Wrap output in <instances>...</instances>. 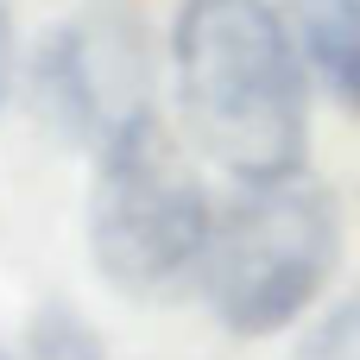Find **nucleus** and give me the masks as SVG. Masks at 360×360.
<instances>
[{"label": "nucleus", "mask_w": 360, "mask_h": 360, "mask_svg": "<svg viewBox=\"0 0 360 360\" xmlns=\"http://www.w3.org/2000/svg\"><path fill=\"white\" fill-rule=\"evenodd\" d=\"M190 146L234 184L304 171L310 89L304 51L272 0H184L171 25Z\"/></svg>", "instance_id": "f257e3e1"}, {"label": "nucleus", "mask_w": 360, "mask_h": 360, "mask_svg": "<svg viewBox=\"0 0 360 360\" xmlns=\"http://www.w3.org/2000/svg\"><path fill=\"white\" fill-rule=\"evenodd\" d=\"M342 259V209L335 196L304 177H259L240 184L209 228L196 285L228 335H278L291 329Z\"/></svg>", "instance_id": "f03ea898"}, {"label": "nucleus", "mask_w": 360, "mask_h": 360, "mask_svg": "<svg viewBox=\"0 0 360 360\" xmlns=\"http://www.w3.org/2000/svg\"><path fill=\"white\" fill-rule=\"evenodd\" d=\"M215 228V202L190 152L152 120L95 152L89 190V259L120 297H165L196 278Z\"/></svg>", "instance_id": "7ed1b4c3"}, {"label": "nucleus", "mask_w": 360, "mask_h": 360, "mask_svg": "<svg viewBox=\"0 0 360 360\" xmlns=\"http://www.w3.org/2000/svg\"><path fill=\"white\" fill-rule=\"evenodd\" d=\"M32 101L70 146H114L152 120V38L120 6H89L63 19L32 57Z\"/></svg>", "instance_id": "20e7f679"}, {"label": "nucleus", "mask_w": 360, "mask_h": 360, "mask_svg": "<svg viewBox=\"0 0 360 360\" xmlns=\"http://www.w3.org/2000/svg\"><path fill=\"white\" fill-rule=\"evenodd\" d=\"M304 63L360 114V0H278Z\"/></svg>", "instance_id": "39448f33"}, {"label": "nucleus", "mask_w": 360, "mask_h": 360, "mask_svg": "<svg viewBox=\"0 0 360 360\" xmlns=\"http://www.w3.org/2000/svg\"><path fill=\"white\" fill-rule=\"evenodd\" d=\"M19 360H108V348L95 342V329L70 310V304H44L25 329V354Z\"/></svg>", "instance_id": "423d86ee"}, {"label": "nucleus", "mask_w": 360, "mask_h": 360, "mask_svg": "<svg viewBox=\"0 0 360 360\" xmlns=\"http://www.w3.org/2000/svg\"><path fill=\"white\" fill-rule=\"evenodd\" d=\"M291 360H360V297L335 304V310L304 335V348Z\"/></svg>", "instance_id": "0eeeda50"}, {"label": "nucleus", "mask_w": 360, "mask_h": 360, "mask_svg": "<svg viewBox=\"0 0 360 360\" xmlns=\"http://www.w3.org/2000/svg\"><path fill=\"white\" fill-rule=\"evenodd\" d=\"M6 82H13V19L0 6V95H6Z\"/></svg>", "instance_id": "6e6552de"}, {"label": "nucleus", "mask_w": 360, "mask_h": 360, "mask_svg": "<svg viewBox=\"0 0 360 360\" xmlns=\"http://www.w3.org/2000/svg\"><path fill=\"white\" fill-rule=\"evenodd\" d=\"M0 360H6V354H0Z\"/></svg>", "instance_id": "1a4fd4ad"}]
</instances>
